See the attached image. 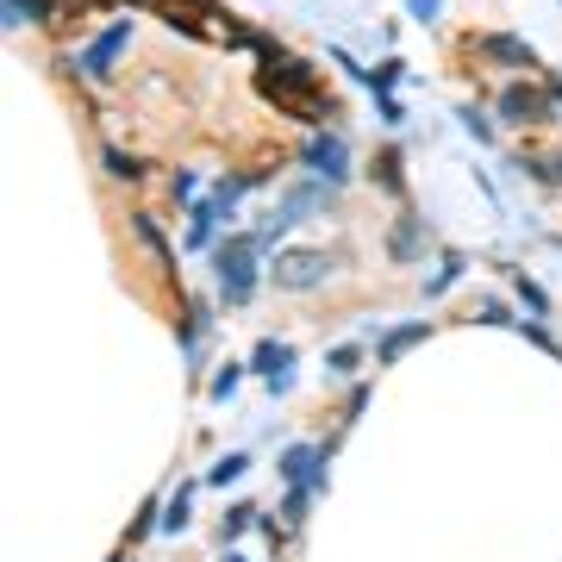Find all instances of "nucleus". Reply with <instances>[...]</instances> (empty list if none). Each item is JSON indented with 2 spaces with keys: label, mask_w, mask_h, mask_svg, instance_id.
<instances>
[{
  "label": "nucleus",
  "mask_w": 562,
  "mask_h": 562,
  "mask_svg": "<svg viewBox=\"0 0 562 562\" xmlns=\"http://www.w3.org/2000/svg\"><path fill=\"white\" fill-rule=\"evenodd\" d=\"M125 38H132V25H125V20L113 25V32H101V38H94V44H88V50H81V76H94V81H101L106 69H113V63H120Z\"/></svg>",
  "instance_id": "39448f33"
},
{
  "label": "nucleus",
  "mask_w": 562,
  "mask_h": 562,
  "mask_svg": "<svg viewBox=\"0 0 562 562\" xmlns=\"http://www.w3.org/2000/svg\"><path fill=\"white\" fill-rule=\"evenodd\" d=\"M550 106H557V94L513 81V88L501 94V120H506V125H543V113H550Z\"/></svg>",
  "instance_id": "7ed1b4c3"
},
{
  "label": "nucleus",
  "mask_w": 562,
  "mask_h": 562,
  "mask_svg": "<svg viewBox=\"0 0 562 562\" xmlns=\"http://www.w3.org/2000/svg\"><path fill=\"white\" fill-rule=\"evenodd\" d=\"M250 525H262V513H257V506H232V519H225V538H244Z\"/></svg>",
  "instance_id": "2eb2a0df"
},
{
  "label": "nucleus",
  "mask_w": 562,
  "mask_h": 562,
  "mask_svg": "<svg viewBox=\"0 0 562 562\" xmlns=\"http://www.w3.org/2000/svg\"><path fill=\"white\" fill-rule=\"evenodd\" d=\"M306 169H313L319 181H344V176H350V157H344L338 138H313V144H306Z\"/></svg>",
  "instance_id": "0eeeda50"
},
{
  "label": "nucleus",
  "mask_w": 562,
  "mask_h": 562,
  "mask_svg": "<svg viewBox=\"0 0 562 562\" xmlns=\"http://www.w3.org/2000/svg\"><path fill=\"white\" fill-rule=\"evenodd\" d=\"M525 338H531V344H543V350H550V357H562V350H557V338H550V331H543L538 319H525Z\"/></svg>",
  "instance_id": "6ab92c4d"
},
{
  "label": "nucleus",
  "mask_w": 562,
  "mask_h": 562,
  "mask_svg": "<svg viewBox=\"0 0 562 562\" xmlns=\"http://www.w3.org/2000/svg\"><path fill=\"white\" fill-rule=\"evenodd\" d=\"M462 269H469V262H462V257H443V262H438V276L425 281V288H431V294H443V288H450V281L462 276Z\"/></svg>",
  "instance_id": "dca6fc26"
},
{
  "label": "nucleus",
  "mask_w": 562,
  "mask_h": 562,
  "mask_svg": "<svg viewBox=\"0 0 562 562\" xmlns=\"http://www.w3.org/2000/svg\"><path fill=\"white\" fill-rule=\"evenodd\" d=\"M101 162H106V169H113V176H120V181H144V176H150V162L125 157V150H113V144H106V150H101Z\"/></svg>",
  "instance_id": "9b49d317"
},
{
  "label": "nucleus",
  "mask_w": 562,
  "mask_h": 562,
  "mask_svg": "<svg viewBox=\"0 0 562 562\" xmlns=\"http://www.w3.org/2000/svg\"><path fill=\"white\" fill-rule=\"evenodd\" d=\"M244 469H250V457H244V450H232V457H225L220 469H213V475H206V482H213V487H232V482L244 475Z\"/></svg>",
  "instance_id": "4468645a"
},
{
  "label": "nucleus",
  "mask_w": 562,
  "mask_h": 562,
  "mask_svg": "<svg viewBox=\"0 0 562 562\" xmlns=\"http://www.w3.org/2000/svg\"><path fill=\"white\" fill-rule=\"evenodd\" d=\"M513 288H519V294H525V306H531V313H538V319H543V313H550V301H543V288H538V281L513 276Z\"/></svg>",
  "instance_id": "f3484780"
},
{
  "label": "nucleus",
  "mask_w": 562,
  "mask_h": 562,
  "mask_svg": "<svg viewBox=\"0 0 562 562\" xmlns=\"http://www.w3.org/2000/svg\"><path fill=\"white\" fill-rule=\"evenodd\" d=\"M425 338H431V325H394V331H387V338H382V362H394V357H406V350H413V344H425Z\"/></svg>",
  "instance_id": "1a4fd4ad"
},
{
  "label": "nucleus",
  "mask_w": 562,
  "mask_h": 562,
  "mask_svg": "<svg viewBox=\"0 0 562 562\" xmlns=\"http://www.w3.org/2000/svg\"><path fill=\"white\" fill-rule=\"evenodd\" d=\"M188 513H194V487H181L176 501H169V519H162V531H188Z\"/></svg>",
  "instance_id": "f8f14e48"
},
{
  "label": "nucleus",
  "mask_w": 562,
  "mask_h": 562,
  "mask_svg": "<svg viewBox=\"0 0 562 562\" xmlns=\"http://www.w3.org/2000/svg\"><path fill=\"white\" fill-rule=\"evenodd\" d=\"M225 562H244V557H225Z\"/></svg>",
  "instance_id": "4be33fe9"
},
{
  "label": "nucleus",
  "mask_w": 562,
  "mask_h": 562,
  "mask_svg": "<svg viewBox=\"0 0 562 562\" xmlns=\"http://www.w3.org/2000/svg\"><path fill=\"white\" fill-rule=\"evenodd\" d=\"M257 262H262L257 232H238V238H225L220 250H213V276H220L225 306H250V294H257Z\"/></svg>",
  "instance_id": "f257e3e1"
},
{
  "label": "nucleus",
  "mask_w": 562,
  "mask_h": 562,
  "mask_svg": "<svg viewBox=\"0 0 562 562\" xmlns=\"http://www.w3.org/2000/svg\"><path fill=\"white\" fill-rule=\"evenodd\" d=\"M550 94H557V106H562V81H557V88H550Z\"/></svg>",
  "instance_id": "412c9836"
},
{
  "label": "nucleus",
  "mask_w": 562,
  "mask_h": 562,
  "mask_svg": "<svg viewBox=\"0 0 562 562\" xmlns=\"http://www.w3.org/2000/svg\"><path fill=\"white\" fill-rule=\"evenodd\" d=\"M325 362H331V375H357V369H362V344H338Z\"/></svg>",
  "instance_id": "ddd939ff"
},
{
  "label": "nucleus",
  "mask_w": 562,
  "mask_h": 562,
  "mask_svg": "<svg viewBox=\"0 0 562 562\" xmlns=\"http://www.w3.org/2000/svg\"><path fill=\"white\" fill-rule=\"evenodd\" d=\"M482 50L494 63H519V69H531V50H525L519 38H506V32H494V38H482Z\"/></svg>",
  "instance_id": "9d476101"
},
{
  "label": "nucleus",
  "mask_w": 562,
  "mask_h": 562,
  "mask_svg": "<svg viewBox=\"0 0 562 562\" xmlns=\"http://www.w3.org/2000/svg\"><path fill=\"white\" fill-rule=\"evenodd\" d=\"M457 120H462V125H469V132H475V138H482V144H487V138H494V120H487V113H475V106H462Z\"/></svg>",
  "instance_id": "a211bd4d"
},
{
  "label": "nucleus",
  "mask_w": 562,
  "mask_h": 562,
  "mask_svg": "<svg viewBox=\"0 0 562 562\" xmlns=\"http://www.w3.org/2000/svg\"><path fill=\"white\" fill-rule=\"evenodd\" d=\"M413 13H419V20H438V0H413Z\"/></svg>",
  "instance_id": "aec40b11"
},
{
  "label": "nucleus",
  "mask_w": 562,
  "mask_h": 562,
  "mask_svg": "<svg viewBox=\"0 0 562 562\" xmlns=\"http://www.w3.org/2000/svg\"><path fill=\"white\" fill-rule=\"evenodd\" d=\"M325 276H331V257L325 250H281L276 257V288H288V294L325 288Z\"/></svg>",
  "instance_id": "f03ea898"
},
{
  "label": "nucleus",
  "mask_w": 562,
  "mask_h": 562,
  "mask_svg": "<svg viewBox=\"0 0 562 562\" xmlns=\"http://www.w3.org/2000/svg\"><path fill=\"white\" fill-rule=\"evenodd\" d=\"M419 250H425V225L419 220H401L394 232H387V257L394 262H413Z\"/></svg>",
  "instance_id": "6e6552de"
},
{
  "label": "nucleus",
  "mask_w": 562,
  "mask_h": 562,
  "mask_svg": "<svg viewBox=\"0 0 562 562\" xmlns=\"http://www.w3.org/2000/svg\"><path fill=\"white\" fill-rule=\"evenodd\" d=\"M250 369H257V375H269V387H288V369H294V350H288V344H276V338H262L257 350H250Z\"/></svg>",
  "instance_id": "423d86ee"
},
{
  "label": "nucleus",
  "mask_w": 562,
  "mask_h": 562,
  "mask_svg": "<svg viewBox=\"0 0 562 562\" xmlns=\"http://www.w3.org/2000/svg\"><path fill=\"white\" fill-rule=\"evenodd\" d=\"M338 443H294V450H281V482L288 487H319V462L331 457Z\"/></svg>",
  "instance_id": "20e7f679"
}]
</instances>
